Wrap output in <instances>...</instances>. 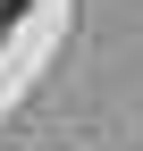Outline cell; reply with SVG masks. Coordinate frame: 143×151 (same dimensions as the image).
<instances>
[{
  "instance_id": "6da1fadb",
  "label": "cell",
  "mask_w": 143,
  "mask_h": 151,
  "mask_svg": "<svg viewBox=\"0 0 143 151\" xmlns=\"http://www.w3.org/2000/svg\"><path fill=\"white\" fill-rule=\"evenodd\" d=\"M17 9H25V0H0V17H17Z\"/></svg>"
}]
</instances>
